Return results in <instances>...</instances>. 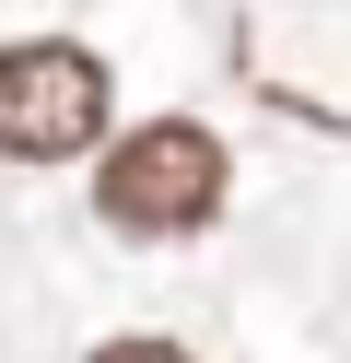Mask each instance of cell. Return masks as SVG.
<instances>
[{
    "label": "cell",
    "mask_w": 351,
    "mask_h": 363,
    "mask_svg": "<svg viewBox=\"0 0 351 363\" xmlns=\"http://www.w3.org/2000/svg\"><path fill=\"white\" fill-rule=\"evenodd\" d=\"M223 188H234V164H223V141L199 118H152L94 164V211L117 235H199L223 211Z\"/></svg>",
    "instance_id": "cell-1"
},
{
    "label": "cell",
    "mask_w": 351,
    "mask_h": 363,
    "mask_svg": "<svg viewBox=\"0 0 351 363\" xmlns=\"http://www.w3.org/2000/svg\"><path fill=\"white\" fill-rule=\"evenodd\" d=\"M106 141V59L70 35H23L0 48V152L12 164H70Z\"/></svg>",
    "instance_id": "cell-2"
},
{
    "label": "cell",
    "mask_w": 351,
    "mask_h": 363,
    "mask_svg": "<svg viewBox=\"0 0 351 363\" xmlns=\"http://www.w3.org/2000/svg\"><path fill=\"white\" fill-rule=\"evenodd\" d=\"M94 363H187V352H176V340H106Z\"/></svg>",
    "instance_id": "cell-3"
}]
</instances>
